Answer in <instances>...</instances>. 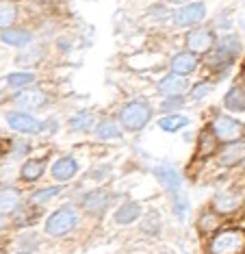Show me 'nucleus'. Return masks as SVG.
Returning a JSON list of instances; mask_svg holds the SVG:
<instances>
[{"instance_id": "nucleus-8", "label": "nucleus", "mask_w": 245, "mask_h": 254, "mask_svg": "<svg viewBox=\"0 0 245 254\" xmlns=\"http://www.w3.org/2000/svg\"><path fill=\"white\" fill-rule=\"evenodd\" d=\"M245 204V198L241 191H237V189H226V191H219L215 193V198L211 202V209L215 213H219L221 217L226 215H235V213H239L243 209Z\"/></svg>"}, {"instance_id": "nucleus-3", "label": "nucleus", "mask_w": 245, "mask_h": 254, "mask_svg": "<svg viewBox=\"0 0 245 254\" xmlns=\"http://www.w3.org/2000/svg\"><path fill=\"white\" fill-rule=\"evenodd\" d=\"M152 120V107L143 100H132L126 102L118 113V122L122 124V128L128 132H139Z\"/></svg>"}, {"instance_id": "nucleus-38", "label": "nucleus", "mask_w": 245, "mask_h": 254, "mask_svg": "<svg viewBox=\"0 0 245 254\" xmlns=\"http://www.w3.org/2000/svg\"><path fill=\"white\" fill-rule=\"evenodd\" d=\"M167 2H172V4H180V7H183V4H189V2H193V0H167Z\"/></svg>"}, {"instance_id": "nucleus-10", "label": "nucleus", "mask_w": 245, "mask_h": 254, "mask_svg": "<svg viewBox=\"0 0 245 254\" xmlns=\"http://www.w3.org/2000/svg\"><path fill=\"white\" fill-rule=\"evenodd\" d=\"M204 20H206V4L204 2H189L178 7V11H174V24L180 28L197 26Z\"/></svg>"}, {"instance_id": "nucleus-34", "label": "nucleus", "mask_w": 245, "mask_h": 254, "mask_svg": "<svg viewBox=\"0 0 245 254\" xmlns=\"http://www.w3.org/2000/svg\"><path fill=\"white\" fill-rule=\"evenodd\" d=\"M172 209H174V215H176L178 222H183L186 217V213H189V204H186V198L183 193L176 195V198H172Z\"/></svg>"}, {"instance_id": "nucleus-2", "label": "nucleus", "mask_w": 245, "mask_h": 254, "mask_svg": "<svg viewBox=\"0 0 245 254\" xmlns=\"http://www.w3.org/2000/svg\"><path fill=\"white\" fill-rule=\"evenodd\" d=\"M208 254H245V228L226 226L208 239Z\"/></svg>"}, {"instance_id": "nucleus-37", "label": "nucleus", "mask_w": 245, "mask_h": 254, "mask_svg": "<svg viewBox=\"0 0 245 254\" xmlns=\"http://www.w3.org/2000/svg\"><path fill=\"white\" fill-rule=\"evenodd\" d=\"M13 148V141L9 139H0V157H4V154H9V150Z\"/></svg>"}, {"instance_id": "nucleus-11", "label": "nucleus", "mask_w": 245, "mask_h": 254, "mask_svg": "<svg viewBox=\"0 0 245 254\" xmlns=\"http://www.w3.org/2000/svg\"><path fill=\"white\" fill-rule=\"evenodd\" d=\"M154 176H156V181L165 187V191L172 195V198L183 193V176H180V172L174 165H156Z\"/></svg>"}, {"instance_id": "nucleus-40", "label": "nucleus", "mask_w": 245, "mask_h": 254, "mask_svg": "<svg viewBox=\"0 0 245 254\" xmlns=\"http://www.w3.org/2000/svg\"><path fill=\"white\" fill-rule=\"evenodd\" d=\"M4 224H7V219H4V215H0V228H4Z\"/></svg>"}, {"instance_id": "nucleus-30", "label": "nucleus", "mask_w": 245, "mask_h": 254, "mask_svg": "<svg viewBox=\"0 0 245 254\" xmlns=\"http://www.w3.org/2000/svg\"><path fill=\"white\" fill-rule=\"evenodd\" d=\"M163 228V219H161V213L159 211H148L145 217L141 219V233L148 235V237H159Z\"/></svg>"}, {"instance_id": "nucleus-41", "label": "nucleus", "mask_w": 245, "mask_h": 254, "mask_svg": "<svg viewBox=\"0 0 245 254\" xmlns=\"http://www.w3.org/2000/svg\"><path fill=\"white\" fill-rule=\"evenodd\" d=\"M17 254H31V252H17Z\"/></svg>"}, {"instance_id": "nucleus-24", "label": "nucleus", "mask_w": 245, "mask_h": 254, "mask_svg": "<svg viewBox=\"0 0 245 254\" xmlns=\"http://www.w3.org/2000/svg\"><path fill=\"white\" fill-rule=\"evenodd\" d=\"M224 109L228 113H245V87L235 85L226 91L224 96Z\"/></svg>"}, {"instance_id": "nucleus-1", "label": "nucleus", "mask_w": 245, "mask_h": 254, "mask_svg": "<svg viewBox=\"0 0 245 254\" xmlns=\"http://www.w3.org/2000/svg\"><path fill=\"white\" fill-rule=\"evenodd\" d=\"M241 55V39H239L235 33H224V35L217 37L215 42V48L206 55V67L215 74H226L235 65V61Z\"/></svg>"}, {"instance_id": "nucleus-23", "label": "nucleus", "mask_w": 245, "mask_h": 254, "mask_svg": "<svg viewBox=\"0 0 245 254\" xmlns=\"http://www.w3.org/2000/svg\"><path fill=\"white\" fill-rule=\"evenodd\" d=\"M221 224H224V219H221L219 213H215L213 209L202 211L200 217H197V230L206 237H213L217 230H221Z\"/></svg>"}, {"instance_id": "nucleus-25", "label": "nucleus", "mask_w": 245, "mask_h": 254, "mask_svg": "<svg viewBox=\"0 0 245 254\" xmlns=\"http://www.w3.org/2000/svg\"><path fill=\"white\" fill-rule=\"evenodd\" d=\"M67 126L72 132H89L96 128V113L93 111H76L69 115Z\"/></svg>"}, {"instance_id": "nucleus-19", "label": "nucleus", "mask_w": 245, "mask_h": 254, "mask_svg": "<svg viewBox=\"0 0 245 254\" xmlns=\"http://www.w3.org/2000/svg\"><path fill=\"white\" fill-rule=\"evenodd\" d=\"M22 209V193L15 187H2L0 189V215H13Z\"/></svg>"}, {"instance_id": "nucleus-27", "label": "nucleus", "mask_w": 245, "mask_h": 254, "mask_svg": "<svg viewBox=\"0 0 245 254\" xmlns=\"http://www.w3.org/2000/svg\"><path fill=\"white\" fill-rule=\"evenodd\" d=\"M189 124H191V120L183 113H165L159 120V128L163 132H178V130L186 128Z\"/></svg>"}, {"instance_id": "nucleus-31", "label": "nucleus", "mask_w": 245, "mask_h": 254, "mask_svg": "<svg viewBox=\"0 0 245 254\" xmlns=\"http://www.w3.org/2000/svg\"><path fill=\"white\" fill-rule=\"evenodd\" d=\"M17 20V9L11 0H0V31H7Z\"/></svg>"}, {"instance_id": "nucleus-16", "label": "nucleus", "mask_w": 245, "mask_h": 254, "mask_svg": "<svg viewBox=\"0 0 245 254\" xmlns=\"http://www.w3.org/2000/svg\"><path fill=\"white\" fill-rule=\"evenodd\" d=\"M200 65V57L189 53V50H183V53H176L169 61V67H172L174 74H180V76H189L193 74Z\"/></svg>"}, {"instance_id": "nucleus-12", "label": "nucleus", "mask_w": 245, "mask_h": 254, "mask_svg": "<svg viewBox=\"0 0 245 254\" xmlns=\"http://www.w3.org/2000/svg\"><path fill=\"white\" fill-rule=\"evenodd\" d=\"M111 202V191L104 187H98V189H91V191H87L83 195V200H80V204H83V209L89 213L91 217H100L104 211H107Z\"/></svg>"}, {"instance_id": "nucleus-33", "label": "nucleus", "mask_w": 245, "mask_h": 254, "mask_svg": "<svg viewBox=\"0 0 245 254\" xmlns=\"http://www.w3.org/2000/svg\"><path fill=\"white\" fill-rule=\"evenodd\" d=\"M184 107V98L183 96H172V98H163L161 109L163 113H180V109Z\"/></svg>"}, {"instance_id": "nucleus-21", "label": "nucleus", "mask_w": 245, "mask_h": 254, "mask_svg": "<svg viewBox=\"0 0 245 254\" xmlns=\"http://www.w3.org/2000/svg\"><path fill=\"white\" fill-rule=\"evenodd\" d=\"M113 219H115L118 226H130V224H135L137 219H141V206H139L137 202L128 200V202H124V204L118 206Z\"/></svg>"}, {"instance_id": "nucleus-39", "label": "nucleus", "mask_w": 245, "mask_h": 254, "mask_svg": "<svg viewBox=\"0 0 245 254\" xmlns=\"http://www.w3.org/2000/svg\"><path fill=\"white\" fill-rule=\"evenodd\" d=\"M239 78H241V85H243V87H245V63H243L241 72H239Z\"/></svg>"}, {"instance_id": "nucleus-18", "label": "nucleus", "mask_w": 245, "mask_h": 254, "mask_svg": "<svg viewBox=\"0 0 245 254\" xmlns=\"http://www.w3.org/2000/svg\"><path fill=\"white\" fill-rule=\"evenodd\" d=\"M96 137L100 141H120L122 137H124V128H122V124L118 120H111V118H104L100 122L96 124Z\"/></svg>"}, {"instance_id": "nucleus-9", "label": "nucleus", "mask_w": 245, "mask_h": 254, "mask_svg": "<svg viewBox=\"0 0 245 254\" xmlns=\"http://www.w3.org/2000/svg\"><path fill=\"white\" fill-rule=\"evenodd\" d=\"M7 124L20 135H42L44 132V122H39L37 118L24 111H9Z\"/></svg>"}, {"instance_id": "nucleus-13", "label": "nucleus", "mask_w": 245, "mask_h": 254, "mask_svg": "<svg viewBox=\"0 0 245 254\" xmlns=\"http://www.w3.org/2000/svg\"><path fill=\"white\" fill-rule=\"evenodd\" d=\"M217 163L219 167H237L245 163V139L224 143L217 152Z\"/></svg>"}, {"instance_id": "nucleus-17", "label": "nucleus", "mask_w": 245, "mask_h": 254, "mask_svg": "<svg viewBox=\"0 0 245 254\" xmlns=\"http://www.w3.org/2000/svg\"><path fill=\"white\" fill-rule=\"evenodd\" d=\"M221 143L217 141L215 132L211 130V126L200 130L197 135V159H208V157H217Z\"/></svg>"}, {"instance_id": "nucleus-26", "label": "nucleus", "mask_w": 245, "mask_h": 254, "mask_svg": "<svg viewBox=\"0 0 245 254\" xmlns=\"http://www.w3.org/2000/svg\"><path fill=\"white\" fill-rule=\"evenodd\" d=\"M46 172V161L44 159H26L20 167V178L26 183H35L44 176Z\"/></svg>"}, {"instance_id": "nucleus-35", "label": "nucleus", "mask_w": 245, "mask_h": 254, "mask_svg": "<svg viewBox=\"0 0 245 254\" xmlns=\"http://www.w3.org/2000/svg\"><path fill=\"white\" fill-rule=\"evenodd\" d=\"M213 28H215V31H230V28H232V18L228 13L217 15V18L213 20Z\"/></svg>"}, {"instance_id": "nucleus-5", "label": "nucleus", "mask_w": 245, "mask_h": 254, "mask_svg": "<svg viewBox=\"0 0 245 254\" xmlns=\"http://www.w3.org/2000/svg\"><path fill=\"white\" fill-rule=\"evenodd\" d=\"M211 130L215 132V137H217V141L221 146H224V143L245 139V124L239 122V120L232 118V115L217 113L211 122Z\"/></svg>"}, {"instance_id": "nucleus-29", "label": "nucleus", "mask_w": 245, "mask_h": 254, "mask_svg": "<svg viewBox=\"0 0 245 254\" xmlns=\"http://www.w3.org/2000/svg\"><path fill=\"white\" fill-rule=\"evenodd\" d=\"M35 74L33 72H11L4 76V83H7V87H13V89H26V87H33L35 83Z\"/></svg>"}, {"instance_id": "nucleus-20", "label": "nucleus", "mask_w": 245, "mask_h": 254, "mask_svg": "<svg viewBox=\"0 0 245 254\" xmlns=\"http://www.w3.org/2000/svg\"><path fill=\"white\" fill-rule=\"evenodd\" d=\"M46 57V46L44 44H28L26 48H22V53L15 57V63L22 67H33L39 65Z\"/></svg>"}, {"instance_id": "nucleus-6", "label": "nucleus", "mask_w": 245, "mask_h": 254, "mask_svg": "<svg viewBox=\"0 0 245 254\" xmlns=\"http://www.w3.org/2000/svg\"><path fill=\"white\" fill-rule=\"evenodd\" d=\"M215 42H217V35H215L213 28H206V26L191 28V31L186 33V37H184L186 50L197 55V57H206L215 48Z\"/></svg>"}, {"instance_id": "nucleus-22", "label": "nucleus", "mask_w": 245, "mask_h": 254, "mask_svg": "<svg viewBox=\"0 0 245 254\" xmlns=\"http://www.w3.org/2000/svg\"><path fill=\"white\" fill-rule=\"evenodd\" d=\"M0 39L2 44L13 46V48H26L28 44H33V33L26 28H7V31H0Z\"/></svg>"}, {"instance_id": "nucleus-4", "label": "nucleus", "mask_w": 245, "mask_h": 254, "mask_svg": "<svg viewBox=\"0 0 245 254\" xmlns=\"http://www.w3.org/2000/svg\"><path fill=\"white\" fill-rule=\"evenodd\" d=\"M80 224V213L78 209H74V206H61V209L52 211L48 219H46V235L48 237H55V239H59V237H65L69 235L74 228H76Z\"/></svg>"}, {"instance_id": "nucleus-14", "label": "nucleus", "mask_w": 245, "mask_h": 254, "mask_svg": "<svg viewBox=\"0 0 245 254\" xmlns=\"http://www.w3.org/2000/svg\"><path fill=\"white\" fill-rule=\"evenodd\" d=\"M156 89L165 98H172V96H184L186 91H191V85H189V80H186V76L169 72L156 83Z\"/></svg>"}, {"instance_id": "nucleus-7", "label": "nucleus", "mask_w": 245, "mask_h": 254, "mask_svg": "<svg viewBox=\"0 0 245 254\" xmlns=\"http://www.w3.org/2000/svg\"><path fill=\"white\" fill-rule=\"evenodd\" d=\"M13 105L17 107V111H39L50 105V96L39 87H26L22 91H17L13 96Z\"/></svg>"}, {"instance_id": "nucleus-36", "label": "nucleus", "mask_w": 245, "mask_h": 254, "mask_svg": "<svg viewBox=\"0 0 245 254\" xmlns=\"http://www.w3.org/2000/svg\"><path fill=\"white\" fill-rule=\"evenodd\" d=\"M13 157H20V154H26L28 150H31V146H28L26 141H20V143H13Z\"/></svg>"}, {"instance_id": "nucleus-32", "label": "nucleus", "mask_w": 245, "mask_h": 254, "mask_svg": "<svg viewBox=\"0 0 245 254\" xmlns=\"http://www.w3.org/2000/svg\"><path fill=\"white\" fill-rule=\"evenodd\" d=\"M215 91V80H200L197 85H193L189 91V98L193 102H200L204 98H208Z\"/></svg>"}, {"instance_id": "nucleus-15", "label": "nucleus", "mask_w": 245, "mask_h": 254, "mask_svg": "<svg viewBox=\"0 0 245 254\" xmlns=\"http://www.w3.org/2000/svg\"><path fill=\"white\" fill-rule=\"evenodd\" d=\"M78 170H80V165H78V161L74 157H59V159L52 161V165H50L52 178L59 181V183L72 181V178L78 174Z\"/></svg>"}, {"instance_id": "nucleus-28", "label": "nucleus", "mask_w": 245, "mask_h": 254, "mask_svg": "<svg viewBox=\"0 0 245 254\" xmlns=\"http://www.w3.org/2000/svg\"><path fill=\"white\" fill-rule=\"evenodd\" d=\"M63 185H52V187H44V189H37V191H33L28 195V202L35 206H44L46 202H50L52 198H57L59 193H63Z\"/></svg>"}]
</instances>
